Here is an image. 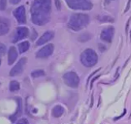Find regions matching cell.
Segmentation results:
<instances>
[{"label": "cell", "mask_w": 131, "mask_h": 124, "mask_svg": "<svg viewBox=\"0 0 131 124\" xmlns=\"http://www.w3.org/2000/svg\"><path fill=\"white\" fill-rule=\"evenodd\" d=\"M51 2L48 0H37L31 7V19L37 25H46L50 20Z\"/></svg>", "instance_id": "6da1fadb"}, {"label": "cell", "mask_w": 131, "mask_h": 124, "mask_svg": "<svg viewBox=\"0 0 131 124\" xmlns=\"http://www.w3.org/2000/svg\"><path fill=\"white\" fill-rule=\"evenodd\" d=\"M90 21L88 15L83 13H75L71 16L70 19L68 23L69 27L74 31H79L87 26Z\"/></svg>", "instance_id": "7a4b0ae2"}, {"label": "cell", "mask_w": 131, "mask_h": 124, "mask_svg": "<svg viewBox=\"0 0 131 124\" xmlns=\"http://www.w3.org/2000/svg\"><path fill=\"white\" fill-rule=\"evenodd\" d=\"M81 62L85 67H93L98 61V56L96 52L91 48H87L81 54Z\"/></svg>", "instance_id": "3957f363"}, {"label": "cell", "mask_w": 131, "mask_h": 124, "mask_svg": "<svg viewBox=\"0 0 131 124\" xmlns=\"http://www.w3.org/2000/svg\"><path fill=\"white\" fill-rule=\"evenodd\" d=\"M68 6L73 10L89 11L93 7V3L87 0H67Z\"/></svg>", "instance_id": "277c9868"}, {"label": "cell", "mask_w": 131, "mask_h": 124, "mask_svg": "<svg viewBox=\"0 0 131 124\" xmlns=\"http://www.w3.org/2000/svg\"><path fill=\"white\" fill-rule=\"evenodd\" d=\"M64 83L70 88H78L79 85V77L75 72H68L63 76Z\"/></svg>", "instance_id": "5b68a950"}, {"label": "cell", "mask_w": 131, "mask_h": 124, "mask_svg": "<svg viewBox=\"0 0 131 124\" xmlns=\"http://www.w3.org/2000/svg\"><path fill=\"white\" fill-rule=\"evenodd\" d=\"M53 51L54 45L51 43H49L45 46V47H42L40 50H38V52L36 53V56L38 58H47L53 53Z\"/></svg>", "instance_id": "8992f818"}, {"label": "cell", "mask_w": 131, "mask_h": 124, "mask_svg": "<svg viewBox=\"0 0 131 124\" xmlns=\"http://www.w3.org/2000/svg\"><path fill=\"white\" fill-rule=\"evenodd\" d=\"M26 63H27V58L26 57L21 58L20 61L17 62L16 65L11 70L10 76H12V77L16 76L18 74H20V73H22V71L24 70V68H25V65Z\"/></svg>", "instance_id": "52a82bcc"}, {"label": "cell", "mask_w": 131, "mask_h": 124, "mask_svg": "<svg viewBox=\"0 0 131 124\" xmlns=\"http://www.w3.org/2000/svg\"><path fill=\"white\" fill-rule=\"evenodd\" d=\"M13 15L17 20L18 23L20 25L25 24L26 22V16H25V8L24 6H20L15 9L13 12Z\"/></svg>", "instance_id": "ba28073f"}, {"label": "cell", "mask_w": 131, "mask_h": 124, "mask_svg": "<svg viewBox=\"0 0 131 124\" xmlns=\"http://www.w3.org/2000/svg\"><path fill=\"white\" fill-rule=\"evenodd\" d=\"M29 35V30L26 27H18L16 29V34L14 36V39H13L12 42L16 43L19 41L24 39L25 38H27Z\"/></svg>", "instance_id": "9c48e42d"}, {"label": "cell", "mask_w": 131, "mask_h": 124, "mask_svg": "<svg viewBox=\"0 0 131 124\" xmlns=\"http://www.w3.org/2000/svg\"><path fill=\"white\" fill-rule=\"evenodd\" d=\"M114 35V28L112 26H108L103 30L100 34V38L103 41L107 43H112Z\"/></svg>", "instance_id": "30bf717a"}, {"label": "cell", "mask_w": 131, "mask_h": 124, "mask_svg": "<svg viewBox=\"0 0 131 124\" xmlns=\"http://www.w3.org/2000/svg\"><path fill=\"white\" fill-rule=\"evenodd\" d=\"M54 35H55V34L52 31H47L46 33H44L42 37H40V39L37 41V46H41L51 41L54 38Z\"/></svg>", "instance_id": "8fae6325"}, {"label": "cell", "mask_w": 131, "mask_h": 124, "mask_svg": "<svg viewBox=\"0 0 131 124\" xmlns=\"http://www.w3.org/2000/svg\"><path fill=\"white\" fill-rule=\"evenodd\" d=\"M17 52L15 47H11L9 49L8 52V58H7V61H8V65H11L13 63L16 61V60L17 58Z\"/></svg>", "instance_id": "7c38bea8"}, {"label": "cell", "mask_w": 131, "mask_h": 124, "mask_svg": "<svg viewBox=\"0 0 131 124\" xmlns=\"http://www.w3.org/2000/svg\"><path fill=\"white\" fill-rule=\"evenodd\" d=\"M64 112V109L61 105H56L51 110L52 116L55 118H60L63 115V113Z\"/></svg>", "instance_id": "4fadbf2b"}, {"label": "cell", "mask_w": 131, "mask_h": 124, "mask_svg": "<svg viewBox=\"0 0 131 124\" xmlns=\"http://www.w3.org/2000/svg\"><path fill=\"white\" fill-rule=\"evenodd\" d=\"M9 28H10V22H9L7 19H2L1 20V35L6 34L9 31Z\"/></svg>", "instance_id": "5bb4252c"}, {"label": "cell", "mask_w": 131, "mask_h": 124, "mask_svg": "<svg viewBox=\"0 0 131 124\" xmlns=\"http://www.w3.org/2000/svg\"><path fill=\"white\" fill-rule=\"evenodd\" d=\"M29 47H30V44L28 41H25V42H22L18 44V49H19V52L20 54L27 52L29 49Z\"/></svg>", "instance_id": "9a60e30c"}, {"label": "cell", "mask_w": 131, "mask_h": 124, "mask_svg": "<svg viewBox=\"0 0 131 124\" xmlns=\"http://www.w3.org/2000/svg\"><path fill=\"white\" fill-rule=\"evenodd\" d=\"M20 101H21V100L18 99V109H17V112L14 114V115H12V116L10 117V118H11V120H12V122H15L16 120L17 119V118L22 113V104H21Z\"/></svg>", "instance_id": "2e32d148"}, {"label": "cell", "mask_w": 131, "mask_h": 124, "mask_svg": "<svg viewBox=\"0 0 131 124\" xmlns=\"http://www.w3.org/2000/svg\"><path fill=\"white\" fill-rule=\"evenodd\" d=\"M11 91H16L20 89V83L17 81H12L10 82V86H9Z\"/></svg>", "instance_id": "e0dca14e"}, {"label": "cell", "mask_w": 131, "mask_h": 124, "mask_svg": "<svg viewBox=\"0 0 131 124\" xmlns=\"http://www.w3.org/2000/svg\"><path fill=\"white\" fill-rule=\"evenodd\" d=\"M45 75V72L42 70H36L31 73V76L33 78H39Z\"/></svg>", "instance_id": "ac0fdd59"}, {"label": "cell", "mask_w": 131, "mask_h": 124, "mask_svg": "<svg viewBox=\"0 0 131 124\" xmlns=\"http://www.w3.org/2000/svg\"><path fill=\"white\" fill-rule=\"evenodd\" d=\"M90 38H91V36H90V34H88V33H85V34H82V35H80L78 40L81 41V42L82 41V42L84 43V42H85V41L89 40Z\"/></svg>", "instance_id": "d6986e66"}, {"label": "cell", "mask_w": 131, "mask_h": 124, "mask_svg": "<svg viewBox=\"0 0 131 124\" xmlns=\"http://www.w3.org/2000/svg\"><path fill=\"white\" fill-rule=\"evenodd\" d=\"M16 124H29V121L26 118H21L20 120H18Z\"/></svg>", "instance_id": "ffe728a7"}, {"label": "cell", "mask_w": 131, "mask_h": 124, "mask_svg": "<svg viewBox=\"0 0 131 124\" xmlns=\"http://www.w3.org/2000/svg\"><path fill=\"white\" fill-rule=\"evenodd\" d=\"M0 51H1V56H3L4 54H5V52H6V47H5V45L4 44H1V50H0Z\"/></svg>", "instance_id": "44dd1931"}, {"label": "cell", "mask_w": 131, "mask_h": 124, "mask_svg": "<svg viewBox=\"0 0 131 124\" xmlns=\"http://www.w3.org/2000/svg\"><path fill=\"white\" fill-rule=\"evenodd\" d=\"M0 3H1L0 9H1L2 11H3L4 9H5V7H6V1H3V0H1V1H0Z\"/></svg>", "instance_id": "7402d4cb"}, {"label": "cell", "mask_w": 131, "mask_h": 124, "mask_svg": "<svg viewBox=\"0 0 131 124\" xmlns=\"http://www.w3.org/2000/svg\"><path fill=\"white\" fill-rule=\"evenodd\" d=\"M99 76H100V75H98V76H96L95 78H94V79H92V82H91V84H90V88H92V86H93V83H94V81H95V80H96V79H98V78H99Z\"/></svg>", "instance_id": "603a6c76"}, {"label": "cell", "mask_w": 131, "mask_h": 124, "mask_svg": "<svg viewBox=\"0 0 131 124\" xmlns=\"http://www.w3.org/2000/svg\"><path fill=\"white\" fill-rule=\"evenodd\" d=\"M10 3H12V4H16L18 3H20V0H16V1H13V0H11Z\"/></svg>", "instance_id": "cb8c5ba5"}, {"label": "cell", "mask_w": 131, "mask_h": 124, "mask_svg": "<svg viewBox=\"0 0 131 124\" xmlns=\"http://www.w3.org/2000/svg\"><path fill=\"white\" fill-rule=\"evenodd\" d=\"M129 5H130V1H129V2H128V4H127V7H126V8H125V12H127V11L129 10Z\"/></svg>", "instance_id": "d4e9b609"}, {"label": "cell", "mask_w": 131, "mask_h": 124, "mask_svg": "<svg viewBox=\"0 0 131 124\" xmlns=\"http://www.w3.org/2000/svg\"><path fill=\"white\" fill-rule=\"evenodd\" d=\"M56 6H57V8L60 9V2H59V1H56Z\"/></svg>", "instance_id": "484cf974"}, {"label": "cell", "mask_w": 131, "mask_h": 124, "mask_svg": "<svg viewBox=\"0 0 131 124\" xmlns=\"http://www.w3.org/2000/svg\"><path fill=\"white\" fill-rule=\"evenodd\" d=\"M130 39H131V31H130Z\"/></svg>", "instance_id": "4316f807"}]
</instances>
